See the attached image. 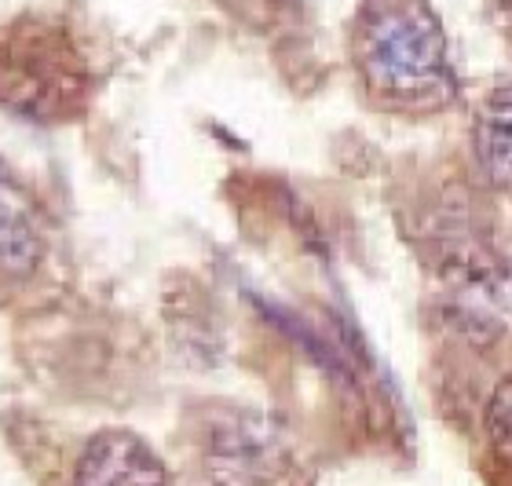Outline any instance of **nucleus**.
Wrapping results in <instances>:
<instances>
[{
	"mask_svg": "<svg viewBox=\"0 0 512 486\" xmlns=\"http://www.w3.org/2000/svg\"><path fill=\"white\" fill-rule=\"evenodd\" d=\"M66 486H172V476L143 435L99 428L77 446Z\"/></svg>",
	"mask_w": 512,
	"mask_h": 486,
	"instance_id": "obj_2",
	"label": "nucleus"
},
{
	"mask_svg": "<svg viewBox=\"0 0 512 486\" xmlns=\"http://www.w3.org/2000/svg\"><path fill=\"white\" fill-rule=\"evenodd\" d=\"M483 432H487V450H491V457L512 476V373L491 391V399H487Z\"/></svg>",
	"mask_w": 512,
	"mask_h": 486,
	"instance_id": "obj_4",
	"label": "nucleus"
},
{
	"mask_svg": "<svg viewBox=\"0 0 512 486\" xmlns=\"http://www.w3.org/2000/svg\"><path fill=\"white\" fill-rule=\"evenodd\" d=\"M344 55L355 92L374 114L432 121L465 106V81L432 0H359Z\"/></svg>",
	"mask_w": 512,
	"mask_h": 486,
	"instance_id": "obj_1",
	"label": "nucleus"
},
{
	"mask_svg": "<svg viewBox=\"0 0 512 486\" xmlns=\"http://www.w3.org/2000/svg\"><path fill=\"white\" fill-rule=\"evenodd\" d=\"M483 11L491 19L494 33L502 37V44L512 52V0H483Z\"/></svg>",
	"mask_w": 512,
	"mask_h": 486,
	"instance_id": "obj_5",
	"label": "nucleus"
},
{
	"mask_svg": "<svg viewBox=\"0 0 512 486\" xmlns=\"http://www.w3.org/2000/svg\"><path fill=\"white\" fill-rule=\"evenodd\" d=\"M469 161L487 194L512 205V74L491 77L472 99Z\"/></svg>",
	"mask_w": 512,
	"mask_h": 486,
	"instance_id": "obj_3",
	"label": "nucleus"
}]
</instances>
